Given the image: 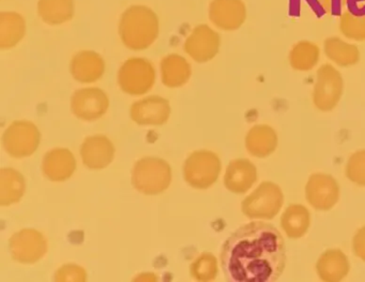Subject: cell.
<instances>
[{
    "label": "cell",
    "instance_id": "obj_9",
    "mask_svg": "<svg viewBox=\"0 0 365 282\" xmlns=\"http://www.w3.org/2000/svg\"><path fill=\"white\" fill-rule=\"evenodd\" d=\"M10 251L14 260L33 264L46 256L48 243L43 234L31 228L16 233L10 239Z\"/></svg>",
    "mask_w": 365,
    "mask_h": 282
},
{
    "label": "cell",
    "instance_id": "obj_16",
    "mask_svg": "<svg viewBox=\"0 0 365 282\" xmlns=\"http://www.w3.org/2000/svg\"><path fill=\"white\" fill-rule=\"evenodd\" d=\"M106 71V63L98 53L83 51L71 61V74L81 83H93L99 80Z\"/></svg>",
    "mask_w": 365,
    "mask_h": 282
},
{
    "label": "cell",
    "instance_id": "obj_1",
    "mask_svg": "<svg viewBox=\"0 0 365 282\" xmlns=\"http://www.w3.org/2000/svg\"><path fill=\"white\" fill-rule=\"evenodd\" d=\"M221 263L228 281H277L285 268V243L272 224L250 222L225 241Z\"/></svg>",
    "mask_w": 365,
    "mask_h": 282
},
{
    "label": "cell",
    "instance_id": "obj_13",
    "mask_svg": "<svg viewBox=\"0 0 365 282\" xmlns=\"http://www.w3.org/2000/svg\"><path fill=\"white\" fill-rule=\"evenodd\" d=\"M307 200L311 206L318 211L332 208L339 198V188L333 177L324 174H314L307 181Z\"/></svg>",
    "mask_w": 365,
    "mask_h": 282
},
{
    "label": "cell",
    "instance_id": "obj_2",
    "mask_svg": "<svg viewBox=\"0 0 365 282\" xmlns=\"http://www.w3.org/2000/svg\"><path fill=\"white\" fill-rule=\"evenodd\" d=\"M159 31V18L153 9L146 6L128 8L119 22L121 41L130 50H146L155 44Z\"/></svg>",
    "mask_w": 365,
    "mask_h": 282
},
{
    "label": "cell",
    "instance_id": "obj_24",
    "mask_svg": "<svg viewBox=\"0 0 365 282\" xmlns=\"http://www.w3.org/2000/svg\"><path fill=\"white\" fill-rule=\"evenodd\" d=\"M26 185L21 173L14 168L0 171V205L9 206L19 202L24 196Z\"/></svg>",
    "mask_w": 365,
    "mask_h": 282
},
{
    "label": "cell",
    "instance_id": "obj_22",
    "mask_svg": "<svg viewBox=\"0 0 365 282\" xmlns=\"http://www.w3.org/2000/svg\"><path fill=\"white\" fill-rule=\"evenodd\" d=\"M38 14L46 24L57 26L69 22L76 14L74 0H39Z\"/></svg>",
    "mask_w": 365,
    "mask_h": 282
},
{
    "label": "cell",
    "instance_id": "obj_27",
    "mask_svg": "<svg viewBox=\"0 0 365 282\" xmlns=\"http://www.w3.org/2000/svg\"><path fill=\"white\" fill-rule=\"evenodd\" d=\"M320 50L314 42L300 41L292 46L289 53V63L294 70L309 71L319 61Z\"/></svg>",
    "mask_w": 365,
    "mask_h": 282
},
{
    "label": "cell",
    "instance_id": "obj_14",
    "mask_svg": "<svg viewBox=\"0 0 365 282\" xmlns=\"http://www.w3.org/2000/svg\"><path fill=\"white\" fill-rule=\"evenodd\" d=\"M170 106L164 98L153 96L132 106L131 117L142 126L163 125L170 119Z\"/></svg>",
    "mask_w": 365,
    "mask_h": 282
},
{
    "label": "cell",
    "instance_id": "obj_33",
    "mask_svg": "<svg viewBox=\"0 0 365 282\" xmlns=\"http://www.w3.org/2000/svg\"><path fill=\"white\" fill-rule=\"evenodd\" d=\"M319 3L329 14H336L341 10L344 0H319Z\"/></svg>",
    "mask_w": 365,
    "mask_h": 282
},
{
    "label": "cell",
    "instance_id": "obj_20",
    "mask_svg": "<svg viewBox=\"0 0 365 282\" xmlns=\"http://www.w3.org/2000/svg\"><path fill=\"white\" fill-rule=\"evenodd\" d=\"M26 35V21L18 12L0 14V48L3 50L18 46Z\"/></svg>",
    "mask_w": 365,
    "mask_h": 282
},
{
    "label": "cell",
    "instance_id": "obj_23",
    "mask_svg": "<svg viewBox=\"0 0 365 282\" xmlns=\"http://www.w3.org/2000/svg\"><path fill=\"white\" fill-rule=\"evenodd\" d=\"M162 81L170 89L182 86L191 78V66L177 54L168 55L161 63Z\"/></svg>",
    "mask_w": 365,
    "mask_h": 282
},
{
    "label": "cell",
    "instance_id": "obj_11",
    "mask_svg": "<svg viewBox=\"0 0 365 282\" xmlns=\"http://www.w3.org/2000/svg\"><path fill=\"white\" fill-rule=\"evenodd\" d=\"M209 19L221 31H237L247 20V6L243 0H212Z\"/></svg>",
    "mask_w": 365,
    "mask_h": 282
},
{
    "label": "cell",
    "instance_id": "obj_21",
    "mask_svg": "<svg viewBox=\"0 0 365 282\" xmlns=\"http://www.w3.org/2000/svg\"><path fill=\"white\" fill-rule=\"evenodd\" d=\"M245 146H247V151L254 157H268L277 148V134L269 126H255L247 134V139H245Z\"/></svg>",
    "mask_w": 365,
    "mask_h": 282
},
{
    "label": "cell",
    "instance_id": "obj_8",
    "mask_svg": "<svg viewBox=\"0 0 365 282\" xmlns=\"http://www.w3.org/2000/svg\"><path fill=\"white\" fill-rule=\"evenodd\" d=\"M343 94V79L333 66L326 64L317 71L314 104L320 111H331L336 106Z\"/></svg>",
    "mask_w": 365,
    "mask_h": 282
},
{
    "label": "cell",
    "instance_id": "obj_10",
    "mask_svg": "<svg viewBox=\"0 0 365 282\" xmlns=\"http://www.w3.org/2000/svg\"><path fill=\"white\" fill-rule=\"evenodd\" d=\"M221 46V38L208 25H198L192 31L185 42L187 54L197 63H207L217 56Z\"/></svg>",
    "mask_w": 365,
    "mask_h": 282
},
{
    "label": "cell",
    "instance_id": "obj_3",
    "mask_svg": "<svg viewBox=\"0 0 365 282\" xmlns=\"http://www.w3.org/2000/svg\"><path fill=\"white\" fill-rule=\"evenodd\" d=\"M132 183L136 190L147 196L162 193L172 183L170 164L159 158H144L134 166Z\"/></svg>",
    "mask_w": 365,
    "mask_h": 282
},
{
    "label": "cell",
    "instance_id": "obj_31",
    "mask_svg": "<svg viewBox=\"0 0 365 282\" xmlns=\"http://www.w3.org/2000/svg\"><path fill=\"white\" fill-rule=\"evenodd\" d=\"M56 280L57 281H85L87 280L86 271L78 265H65L57 271Z\"/></svg>",
    "mask_w": 365,
    "mask_h": 282
},
{
    "label": "cell",
    "instance_id": "obj_28",
    "mask_svg": "<svg viewBox=\"0 0 365 282\" xmlns=\"http://www.w3.org/2000/svg\"><path fill=\"white\" fill-rule=\"evenodd\" d=\"M339 31L347 39L365 41V14L354 16L350 11L344 12L339 19Z\"/></svg>",
    "mask_w": 365,
    "mask_h": 282
},
{
    "label": "cell",
    "instance_id": "obj_18",
    "mask_svg": "<svg viewBox=\"0 0 365 282\" xmlns=\"http://www.w3.org/2000/svg\"><path fill=\"white\" fill-rule=\"evenodd\" d=\"M257 179L255 166L247 159H236L230 162L225 173L226 188L234 193H245Z\"/></svg>",
    "mask_w": 365,
    "mask_h": 282
},
{
    "label": "cell",
    "instance_id": "obj_6",
    "mask_svg": "<svg viewBox=\"0 0 365 282\" xmlns=\"http://www.w3.org/2000/svg\"><path fill=\"white\" fill-rule=\"evenodd\" d=\"M155 81V68L144 59H128L119 70V85L129 95H144L153 89Z\"/></svg>",
    "mask_w": 365,
    "mask_h": 282
},
{
    "label": "cell",
    "instance_id": "obj_17",
    "mask_svg": "<svg viewBox=\"0 0 365 282\" xmlns=\"http://www.w3.org/2000/svg\"><path fill=\"white\" fill-rule=\"evenodd\" d=\"M76 162L73 153L65 148H57L46 153L44 157V175L52 181H63L73 175Z\"/></svg>",
    "mask_w": 365,
    "mask_h": 282
},
{
    "label": "cell",
    "instance_id": "obj_19",
    "mask_svg": "<svg viewBox=\"0 0 365 282\" xmlns=\"http://www.w3.org/2000/svg\"><path fill=\"white\" fill-rule=\"evenodd\" d=\"M318 276L324 281H341L349 271L347 256L341 250H328L317 262Z\"/></svg>",
    "mask_w": 365,
    "mask_h": 282
},
{
    "label": "cell",
    "instance_id": "obj_7",
    "mask_svg": "<svg viewBox=\"0 0 365 282\" xmlns=\"http://www.w3.org/2000/svg\"><path fill=\"white\" fill-rule=\"evenodd\" d=\"M40 132L31 121H14L4 134L3 144L11 157H29L37 151Z\"/></svg>",
    "mask_w": 365,
    "mask_h": 282
},
{
    "label": "cell",
    "instance_id": "obj_25",
    "mask_svg": "<svg viewBox=\"0 0 365 282\" xmlns=\"http://www.w3.org/2000/svg\"><path fill=\"white\" fill-rule=\"evenodd\" d=\"M324 50L327 57L341 67L356 65L360 59L359 49L339 37H331L324 40Z\"/></svg>",
    "mask_w": 365,
    "mask_h": 282
},
{
    "label": "cell",
    "instance_id": "obj_30",
    "mask_svg": "<svg viewBox=\"0 0 365 282\" xmlns=\"http://www.w3.org/2000/svg\"><path fill=\"white\" fill-rule=\"evenodd\" d=\"M346 174L352 183L365 186V151H360L350 157Z\"/></svg>",
    "mask_w": 365,
    "mask_h": 282
},
{
    "label": "cell",
    "instance_id": "obj_32",
    "mask_svg": "<svg viewBox=\"0 0 365 282\" xmlns=\"http://www.w3.org/2000/svg\"><path fill=\"white\" fill-rule=\"evenodd\" d=\"M354 252L358 258L365 261V226L361 228L354 235Z\"/></svg>",
    "mask_w": 365,
    "mask_h": 282
},
{
    "label": "cell",
    "instance_id": "obj_5",
    "mask_svg": "<svg viewBox=\"0 0 365 282\" xmlns=\"http://www.w3.org/2000/svg\"><path fill=\"white\" fill-rule=\"evenodd\" d=\"M221 161L212 151L192 153L185 164V181L196 189H207L219 178Z\"/></svg>",
    "mask_w": 365,
    "mask_h": 282
},
{
    "label": "cell",
    "instance_id": "obj_15",
    "mask_svg": "<svg viewBox=\"0 0 365 282\" xmlns=\"http://www.w3.org/2000/svg\"><path fill=\"white\" fill-rule=\"evenodd\" d=\"M115 147L106 136H95L87 138L81 149L83 162L91 170H101L112 163Z\"/></svg>",
    "mask_w": 365,
    "mask_h": 282
},
{
    "label": "cell",
    "instance_id": "obj_4",
    "mask_svg": "<svg viewBox=\"0 0 365 282\" xmlns=\"http://www.w3.org/2000/svg\"><path fill=\"white\" fill-rule=\"evenodd\" d=\"M281 188L270 181L262 183L242 203V211L253 219H272L283 206Z\"/></svg>",
    "mask_w": 365,
    "mask_h": 282
},
{
    "label": "cell",
    "instance_id": "obj_12",
    "mask_svg": "<svg viewBox=\"0 0 365 282\" xmlns=\"http://www.w3.org/2000/svg\"><path fill=\"white\" fill-rule=\"evenodd\" d=\"M110 101L108 96L100 89H83L72 97V112L83 121L101 119L108 111Z\"/></svg>",
    "mask_w": 365,
    "mask_h": 282
},
{
    "label": "cell",
    "instance_id": "obj_26",
    "mask_svg": "<svg viewBox=\"0 0 365 282\" xmlns=\"http://www.w3.org/2000/svg\"><path fill=\"white\" fill-rule=\"evenodd\" d=\"M311 223L309 213L302 205H290L282 216V228L290 238H300Z\"/></svg>",
    "mask_w": 365,
    "mask_h": 282
},
{
    "label": "cell",
    "instance_id": "obj_29",
    "mask_svg": "<svg viewBox=\"0 0 365 282\" xmlns=\"http://www.w3.org/2000/svg\"><path fill=\"white\" fill-rule=\"evenodd\" d=\"M191 273L198 281H212L217 275V261L212 254L202 253L194 261Z\"/></svg>",
    "mask_w": 365,
    "mask_h": 282
}]
</instances>
